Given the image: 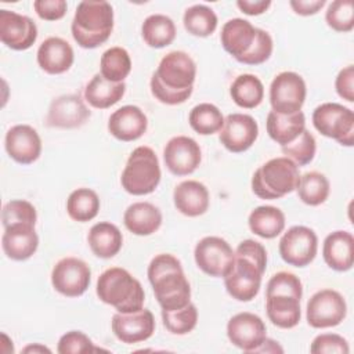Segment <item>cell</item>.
Listing matches in <instances>:
<instances>
[{"label": "cell", "mask_w": 354, "mask_h": 354, "mask_svg": "<svg viewBox=\"0 0 354 354\" xmlns=\"http://www.w3.org/2000/svg\"><path fill=\"white\" fill-rule=\"evenodd\" d=\"M195 77V61L184 51H170L152 73L151 93L162 104H183L194 91Z\"/></svg>", "instance_id": "obj_1"}, {"label": "cell", "mask_w": 354, "mask_h": 354, "mask_svg": "<svg viewBox=\"0 0 354 354\" xmlns=\"http://www.w3.org/2000/svg\"><path fill=\"white\" fill-rule=\"evenodd\" d=\"M147 274L162 310H178L191 303V286L176 256L170 253L155 256Z\"/></svg>", "instance_id": "obj_2"}, {"label": "cell", "mask_w": 354, "mask_h": 354, "mask_svg": "<svg viewBox=\"0 0 354 354\" xmlns=\"http://www.w3.org/2000/svg\"><path fill=\"white\" fill-rule=\"evenodd\" d=\"M301 296L303 285L297 275L288 271L274 274L266 289V311L268 319L282 329L295 328L301 318Z\"/></svg>", "instance_id": "obj_3"}, {"label": "cell", "mask_w": 354, "mask_h": 354, "mask_svg": "<svg viewBox=\"0 0 354 354\" xmlns=\"http://www.w3.org/2000/svg\"><path fill=\"white\" fill-rule=\"evenodd\" d=\"M75 41L83 48L105 43L113 30V8L108 1H80L71 25Z\"/></svg>", "instance_id": "obj_4"}, {"label": "cell", "mask_w": 354, "mask_h": 354, "mask_svg": "<svg viewBox=\"0 0 354 354\" xmlns=\"http://www.w3.org/2000/svg\"><path fill=\"white\" fill-rule=\"evenodd\" d=\"M97 296L118 313H136L144 308L145 293L138 279L122 267L105 270L97 281Z\"/></svg>", "instance_id": "obj_5"}, {"label": "cell", "mask_w": 354, "mask_h": 354, "mask_svg": "<svg viewBox=\"0 0 354 354\" xmlns=\"http://www.w3.org/2000/svg\"><path fill=\"white\" fill-rule=\"evenodd\" d=\"M300 181L299 166L286 156L272 158L252 176V191L261 199H279L293 192Z\"/></svg>", "instance_id": "obj_6"}, {"label": "cell", "mask_w": 354, "mask_h": 354, "mask_svg": "<svg viewBox=\"0 0 354 354\" xmlns=\"http://www.w3.org/2000/svg\"><path fill=\"white\" fill-rule=\"evenodd\" d=\"M160 165L155 151L141 145L130 153L120 183L126 192L141 196L153 192L160 183Z\"/></svg>", "instance_id": "obj_7"}, {"label": "cell", "mask_w": 354, "mask_h": 354, "mask_svg": "<svg viewBox=\"0 0 354 354\" xmlns=\"http://www.w3.org/2000/svg\"><path fill=\"white\" fill-rule=\"evenodd\" d=\"M313 124L322 136L340 145L354 144V112L337 102H324L313 112Z\"/></svg>", "instance_id": "obj_8"}, {"label": "cell", "mask_w": 354, "mask_h": 354, "mask_svg": "<svg viewBox=\"0 0 354 354\" xmlns=\"http://www.w3.org/2000/svg\"><path fill=\"white\" fill-rule=\"evenodd\" d=\"M306 94V82L296 72H281L270 84L271 108L281 115H292L301 111Z\"/></svg>", "instance_id": "obj_9"}, {"label": "cell", "mask_w": 354, "mask_h": 354, "mask_svg": "<svg viewBox=\"0 0 354 354\" xmlns=\"http://www.w3.org/2000/svg\"><path fill=\"white\" fill-rule=\"evenodd\" d=\"M266 268L256 261L235 254L234 266L231 271L224 277V285L230 296L238 301L253 300L261 285V277Z\"/></svg>", "instance_id": "obj_10"}, {"label": "cell", "mask_w": 354, "mask_h": 354, "mask_svg": "<svg viewBox=\"0 0 354 354\" xmlns=\"http://www.w3.org/2000/svg\"><path fill=\"white\" fill-rule=\"evenodd\" d=\"M347 315V304L344 297L333 289H322L315 292L306 308V318L311 328L325 329L337 326Z\"/></svg>", "instance_id": "obj_11"}, {"label": "cell", "mask_w": 354, "mask_h": 354, "mask_svg": "<svg viewBox=\"0 0 354 354\" xmlns=\"http://www.w3.org/2000/svg\"><path fill=\"white\" fill-rule=\"evenodd\" d=\"M194 257L198 268L205 274L224 278L234 266L235 252L225 239L220 236H205L196 243Z\"/></svg>", "instance_id": "obj_12"}, {"label": "cell", "mask_w": 354, "mask_h": 354, "mask_svg": "<svg viewBox=\"0 0 354 354\" xmlns=\"http://www.w3.org/2000/svg\"><path fill=\"white\" fill-rule=\"evenodd\" d=\"M279 254L282 260L293 267H306L317 256V234L306 225L290 227L279 241Z\"/></svg>", "instance_id": "obj_13"}, {"label": "cell", "mask_w": 354, "mask_h": 354, "mask_svg": "<svg viewBox=\"0 0 354 354\" xmlns=\"http://www.w3.org/2000/svg\"><path fill=\"white\" fill-rule=\"evenodd\" d=\"M91 281L88 264L77 257L61 259L51 271L53 288L66 297L82 296Z\"/></svg>", "instance_id": "obj_14"}, {"label": "cell", "mask_w": 354, "mask_h": 354, "mask_svg": "<svg viewBox=\"0 0 354 354\" xmlns=\"http://www.w3.org/2000/svg\"><path fill=\"white\" fill-rule=\"evenodd\" d=\"M230 342L245 353H253L267 337L264 321L253 313H238L227 324Z\"/></svg>", "instance_id": "obj_15"}, {"label": "cell", "mask_w": 354, "mask_h": 354, "mask_svg": "<svg viewBox=\"0 0 354 354\" xmlns=\"http://www.w3.org/2000/svg\"><path fill=\"white\" fill-rule=\"evenodd\" d=\"M163 159L170 173L174 176H188L201 165L202 151L194 138L176 136L165 145Z\"/></svg>", "instance_id": "obj_16"}, {"label": "cell", "mask_w": 354, "mask_h": 354, "mask_svg": "<svg viewBox=\"0 0 354 354\" xmlns=\"http://www.w3.org/2000/svg\"><path fill=\"white\" fill-rule=\"evenodd\" d=\"M37 39V26L32 18L10 10H0V40L8 48H30Z\"/></svg>", "instance_id": "obj_17"}, {"label": "cell", "mask_w": 354, "mask_h": 354, "mask_svg": "<svg viewBox=\"0 0 354 354\" xmlns=\"http://www.w3.org/2000/svg\"><path fill=\"white\" fill-rule=\"evenodd\" d=\"M90 116L91 111L79 94H64L51 101L46 124L57 129H76L83 126Z\"/></svg>", "instance_id": "obj_18"}, {"label": "cell", "mask_w": 354, "mask_h": 354, "mask_svg": "<svg viewBox=\"0 0 354 354\" xmlns=\"http://www.w3.org/2000/svg\"><path fill=\"white\" fill-rule=\"evenodd\" d=\"M259 136V124L246 113H230L220 130V142L234 153L248 151Z\"/></svg>", "instance_id": "obj_19"}, {"label": "cell", "mask_w": 354, "mask_h": 354, "mask_svg": "<svg viewBox=\"0 0 354 354\" xmlns=\"http://www.w3.org/2000/svg\"><path fill=\"white\" fill-rule=\"evenodd\" d=\"M112 332L126 344L145 342L155 332L153 314L147 308L136 313H116L112 317Z\"/></svg>", "instance_id": "obj_20"}, {"label": "cell", "mask_w": 354, "mask_h": 354, "mask_svg": "<svg viewBox=\"0 0 354 354\" xmlns=\"http://www.w3.org/2000/svg\"><path fill=\"white\" fill-rule=\"evenodd\" d=\"M4 147L12 160L21 165H30L41 153V138L32 126L15 124L6 133Z\"/></svg>", "instance_id": "obj_21"}, {"label": "cell", "mask_w": 354, "mask_h": 354, "mask_svg": "<svg viewBox=\"0 0 354 354\" xmlns=\"http://www.w3.org/2000/svg\"><path fill=\"white\" fill-rule=\"evenodd\" d=\"M4 254L15 261L32 257L39 246V236L32 224H12L4 228L1 236Z\"/></svg>", "instance_id": "obj_22"}, {"label": "cell", "mask_w": 354, "mask_h": 354, "mask_svg": "<svg viewBox=\"0 0 354 354\" xmlns=\"http://www.w3.org/2000/svg\"><path fill=\"white\" fill-rule=\"evenodd\" d=\"M148 119L144 111L136 105H124L116 109L108 120L109 133L120 141H136L147 131Z\"/></svg>", "instance_id": "obj_23"}, {"label": "cell", "mask_w": 354, "mask_h": 354, "mask_svg": "<svg viewBox=\"0 0 354 354\" xmlns=\"http://www.w3.org/2000/svg\"><path fill=\"white\" fill-rule=\"evenodd\" d=\"M37 64L50 75H61L66 72L75 59L72 46L62 37H47L37 48Z\"/></svg>", "instance_id": "obj_24"}, {"label": "cell", "mask_w": 354, "mask_h": 354, "mask_svg": "<svg viewBox=\"0 0 354 354\" xmlns=\"http://www.w3.org/2000/svg\"><path fill=\"white\" fill-rule=\"evenodd\" d=\"M176 209L188 217H198L207 212L210 195L205 184L196 180H185L173 191Z\"/></svg>", "instance_id": "obj_25"}, {"label": "cell", "mask_w": 354, "mask_h": 354, "mask_svg": "<svg viewBox=\"0 0 354 354\" xmlns=\"http://www.w3.org/2000/svg\"><path fill=\"white\" fill-rule=\"evenodd\" d=\"M322 257L328 267L343 272L353 267L354 261V238L348 231L330 232L322 245Z\"/></svg>", "instance_id": "obj_26"}, {"label": "cell", "mask_w": 354, "mask_h": 354, "mask_svg": "<svg viewBox=\"0 0 354 354\" xmlns=\"http://www.w3.org/2000/svg\"><path fill=\"white\" fill-rule=\"evenodd\" d=\"M256 29L257 28L243 18H232L227 21L223 25L220 35L223 48L239 61L250 50L256 37Z\"/></svg>", "instance_id": "obj_27"}, {"label": "cell", "mask_w": 354, "mask_h": 354, "mask_svg": "<svg viewBox=\"0 0 354 354\" xmlns=\"http://www.w3.org/2000/svg\"><path fill=\"white\" fill-rule=\"evenodd\" d=\"M123 223L134 235L147 236L156 232L162 225V213L149 202H136L124 210Z\"/></svg>", "instance_id": "obj_28"}, {"label": "cell", "mask_w": 354, "mask_h": 354, "mask_svg": "<svg viewBox=\"0 0 354 354\" xmlns=\"http://www.w3.org/2000/svg\"><path fill=\"white\" fill-rule=\"evenodd\" d=\"M87 242L97 257L111 259L122 249L123 235L115 224L109 221H100L90 228Z\"/></svg>", "instance_id": "obj_29"}, {"label": "cell", "mask_w": 354, "mask_h": 354, "mask_svg": "<svg viewBox=\"0 0 354 354\" xmlns=\"http://www.w3.org/2000/svg\"><path fill=\"white\" fill-rule=\"evenodd\" d=\"M267 133L281 147L295 141L306 129V116L301 111L292 115H281L270 111L266 122Z\"/></svg>", "instance_id": "obj_30"}, {"label": "cell", "mask_w": 354, "mask_h": 354, "mask_svg": "<svg viewBox=\"0 0 354 354\" xmlns=\"http://www.w3.org/2000/svg\"><path fill=\"white\" fill-rule=\"evenodd\" d=\"M126 91L124 82L113 83L106 80L101 73L91 77L84 88V100L97 109H106L122 100Z\"/></svg>", "instance_id": "obj_31"}, {"label": "cell", "mask_w": 354, "mask_h": 354, "mask_svg": "<svg viewBox=\"0 0 354 354\" xmlns=\"http://www.w3.org/2000/svg\"><path fill=\"white\" fill-rule=\"evenodd\" d=\"M250 231L264 239L278 236L285 228V214L275 206H257L249 214Z\"/></svg>", "instance_id": "obj_32"}, {"label": "cell", "mask_w": 354, "mask_h": 354, "mask_svg": "<svg viewBox=\"0 0 354 354\" xmlns=\"http://www.w3.org/2000/svg\"><path fill=\"white\" fill-rule=\"evenodd\" d=\"M176 25L171 18L163 14H152L147 17L141 26L144 41L152 48H163L176 39Z\"/></svg>", "instance_id": "obj_33"}, {"label": "cell", "mask_w": 354, "mask_h": 354, "mask_svg": "<svg viewBox=\"0 0 354 354\" xmlns=\"http://www.w3.org/2000/svg\"><path fill=\"white\" fill-rule=\"evenodd\" d=\"M230 94L238 106L253 109L263 101L264 86L257 76L252 73H243L235 77L230 87Z\"/></svg>", "instance_id": "obj_34"}, {"label": "cell", "mask_w": 354, "mask_h": 354, "mask_svg": "<svg viewBox=\"0 0 354 354\" xmlns=\"http://www.w3.org/2000/svg\"><path fill=\"white\" fill-rule=\"evenodd\" d=\"M100 210V198L90 188H77L66 199V212L69 217L79 223L93 220Z\"/></svg>", "instance_id": "obj_35"}, {"label": "cell", "mask_w": 354, "mask_h": 354, "mask_svg": "<svg viewBox=\"0 0 354 354\" xmlns=\"http://www.w3.org/2000/svg\"><path fill=\"white\" fill-rule=\"evenodd\" d=\"M101 75L113 83L123 82L131 72V58L126 48L111 47L101 55L100 61Z\"/></svg>", "instance_id": "obj_36"}, {"label": "cell", "mask_w": 354, "mask_h": 354, "mask_svg": "<svg viewBox=\"0 0 354 354\" xmlns=\"http://www.w3.org/2000/svg\"><path fill=\"white\" fill-rule=\"evenodd\" d=\"M299 199L308 206H318L324 203L330 191L329 180L319 171H307L300 176L297 185Z\"/></svg>", "instance_id": "obj_37"}, {"label": "cell", "mask_w": 354, "mask_h": 354, "mask_svg": "<svg viewBox=\"0 0 354 354\" xmlns=\"http://www.w3.org/2000/svg\"><path fill=\"white\" fill-rule=\"evenodd\" d=\"M188 122L192 130L198 134L210 136L221 130L224 124V116L216 105L210 102H202L191 109Z\"/></svg>", "instance_id": "obj_38"}, {"label": "cell", "mask_w": 354, "mask_h": 354, "mask_svg": "<svg viewBox=\"0 0 354 354\" xmlns=\"http://www.w3.org/2000/svg\"><path fill=\"white\" fill-rule=\"evenodd\" d=\"M183 22L188 33L198 37H207L216 30L218 21L216 12L210 7L195 4L185 10Z\"/></svg>", "instance_id": "obj_39"}, {"label": "cell", "mask_w": 354, "mask_h": 354, "mask_svg": "<svg viewBox=\"0 0 354 354\" xmlns=\"http://www.w3.org/2000/svg\"><path fill=\"white\" fill-rule=\"evenodd\" d=\"M162 321L170 333L187 335L194 330L198 324V310L192 303L178 310H162Z\"/></svg>", "instance_id": "obj_40"}, {"label": "cell", "mask_w": 354, "mask_h": 354, "mask_svg": "<svg viewBox=\"0 0 354 354\" xmlns=\"http://www.w3.org/2000/svg\"><path fill=\"white\" fill-rule=\"evenodd\" d=\"M281 149L282 153L293 160L297 166H304L314 159L317 142L314 136L307 129H304L295 141L283 145Z\"/></svg>", "instance_id": "obj_41"}, {"label": "cell", "mask_w": 354, "mask_h": 354, "mask_svg": "<svg viewBox=\"0 0 354 354\" xmlns=\"http://www.w3.org/2000/svg\"><path fill=\"white\" fill-rule=\"evenodd\" d=\"M37 220V213L35 206L25 199H14L3 206L1 221L3 227L12 224H32L35 225Z\"/></svg>", "instance_id": "obj_42"}, {"label": "cell", "mask_w": 354, "mask_h": 354, "mask_svg": "<svg viewBox=\"0 0 354 354\" xmlns=\"http://www.w3.org/2000/svg\"><path fill=\"white\" fill-rule=\"evenodd\" d=\"M325 21L336 32H350L354 28V11L351 0H335L329 4Z\"/></svg>", "instance_id": "obj_43"}, {"label": "cell", "mask_w": 354, "mask_h": 354, "mask_svg": "<svg viewBox=\"0 0 354 354\" xmlns=\"http://www.w3.org/2000/svg\"><path fill=\"white\" fill-rule=\"evenodd\" d=\"M272 39L268 32L263 29H256V37L250 50L238 61L246 65H260L266 62L272 54Z\"/></svg>", "instance_id": "obj_44"}, {"label": "cell", "mask_w": 354, "mask_h": 354, "mask_svg": "<svg viewBox=\"0 0 354 354\" xmlns=\"http://www.w3.org/2000/svg\"><path fill=\"white\" fill-rule=\"evenodd\" d=\"M57 351L59 354H82L98 351V348L94 347V343L86 333L80 330H69L59 337Z\"/></svg>", "instance_id": "obj_45"}, {"label": "cell", "mask_w": 354, "mask_h": 354, "mask_svg": "<svg viewBox=\"0 0 354 354\" xmlns=\"http://www.w3.org/2000/svg\"><path fill=\"white\" fill-rule=\"evenodd\" d=\"M310 351L313 354H333V353L347 354L350 351V347L347 340L340 335L321 333L313 340L310 346Z\"/></svg>", "instance_id": "obj_46"}, {"label": "cell", "mask_w": 354, "mask_h": 354, "mask_svg": "<svg viewBox=\"0 0 354 354\" xmlns=\"http://www.w3.org/2000/svg\"><path fill=\"white\" fill-rule=\"evenodd\" d=\"M36 14L44 21H58L66 14L68 4L64 0H36L33 1Z\"/></svg>", "instance_id": "obj_47"}, {"label": "cell", "mask_w": 354, "mask_h": 354, "mask_svg": "<svg viewBox=\"0 0 354 354\" xmlns=\"http://www.w3.org/2000/svg\"><path fill=\"white\" fill-rule=\"evenodd\" d=\"M335 88L339 97L353 102L354 101V66L347 65L343 68L335 80Z\"/></svg>", "instance_id": "obj_48"}, {"label": "cell", "mask_w": 354, "mask_h": 354, "mask_svg": "<svg viewBox=\"0 0 354 354\" xmlns=\"http://www.w3.org/2000/svg\"><path fill=\"white\" fill-rule=\"evenodd\" d=\"M235 254H239V256H245L253 261H256L259 266L261 267H267V250L266 248L257 242V241H253V239H245L242 241L236 250H235Z\"/></svg>", "instance_id": "obj_49"}, {"label": "cell", "mask_w": 354, "mask_h": 354, "mask_svg": "<svg viewBox=\"0 0 354 354\" xmlns=\"http://www.w3.org/2000/svg\"><path fill=\"white\" fill-rule=\"evenodd\" d=\"M292 10L303 17L317 14L325 4V0H290L289 1Z\"/></svg>", "instance_id": "obj_50"}, {"label": "cell", "mask_w": 354, "mask_h": 354, "mask_svg": "<svg viewBox=\"0 0 354 354\" xmlns=\"http://www.w3.org/2000/svg\"><path fill=\"white\" fill-rule=\"evenodd\" d=\"M236 6L246 15H260L270 8L271 1L270 0H238Z\"/></svg>", "instance_id": "obj_51"}, {"label": "cell", "mask_w": 354, "mask_h": 354, "mask_svg": "<svg viewBox=\"0 0 354 354\" xmlns=\"http://www.w3.org/2000/svg\"><path fill=\"white\" fill-rule=\"evenodd\" d=\"M253 353H283V348L278 344V342L266 337L264 342Z\"/></svg>", "instance_id": "obj_52"}, {"label": "cell", "mask_w": 354, "mask_h": 354, "mask_svg": "<svg viewBox=\"0 0 354 354\" xmlns=\"http://www.w3.org/2000/svg\"><path fill=\"white\" fill-rule=\"evenodd\" d=\"M22 353H51V350L40 343H33L22 348Z\"/></svg>", "instance_id": "obj_53"}, {"label": "cell", "mask_w": 354, "mask_h": 354, "mask_svg": "<svg viewBox=\"0 0 354 354\" xmlns=\"http://www.w3.org/2000/svg\"><path fill=\"white\" fill-rule=\"evenodd\" d=\"M1 339H4L3 344H7V343H10V342H11L6 333H1ZM1 351H3V353H12V351H14V347H12V346H10V348H6V347L3 346V347H1Z\"/></svg>", "instance_id": "obj_54"}]
</instances>
